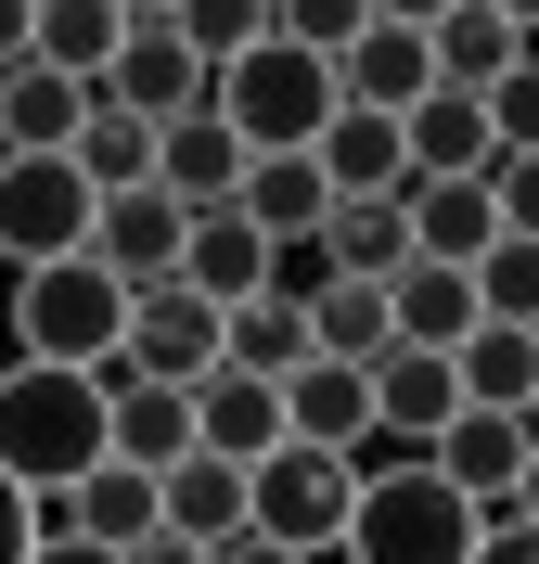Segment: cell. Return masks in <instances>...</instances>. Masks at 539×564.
Wrapping results in <instances>:
<instances>
[{
	"label": "cell",
	"mask_w": 539,
	"mask_h": 564,
	"mask_svg": "<svg viewBox=\"0 0 539 564\" xmlns=\"http://www.w3.org/2000/svg\"><path fill=\"white\" fill-rule=\"evenodd\" d=\"M90 462H116V411L90 372H39V359H13L0 372V475L26 500H65Z\"/></svg>",
	"instance_id": "6da1fadb"
},
{
	"label": "cell",
	"mask_w": 539,
	"mask_h": 564,
	"mask_svg": "<svg viewBox=\"0 0 539 564\" xmlns=\"http://www.w3.org/2000/svg\"><path fill=\"white\" fill-rule=\"evenodd\" d=\"M475 513L436 488L424 449H359V513H347V564H475Z\"/></svg>",
	"instance_id": "7a4b0ae2"
},
{
	"label": "cell",
	"mask_w": 539,
	"mask_h": 564,
	"mask_svg": "<svg viewBox=\"0 0 539 564\" xmlns=\"http://www.w3.org/2000/svg\"><path fill=\"white\" fill-rule=\"evenodd\" d=\"M206 116L257 154H309V141L334 129V65H309V52H283V39H257V52H231V65L206 77Z\"/></svg>",
	"instance_id": "3957f363"
},
{
	"label": "cell",
	"mask_w": 539,
	"mask_h": 564,
	"mask_svg": "<svg viewBox=\"0 0 539 564\" xmlns=\"http://www.w3.org/2000/svg\"><path fill=\"white\" fill-rule=\"evenodd\" d=\"M13 359H39V372H104L116 347H129V295H116L90 257H52V270H13Z\"/></svg>",
	"instance_id": "277c9868"
},
{
	"label": "cell",
	"mask_w": 539,
	"mask_h": 564,
	"mask_svg": "<svg viewBox=\"0 0 539 564\" xmlns=\"http://www.w3.org/2000/svg\"><path fill=\"white\" fill-rule=\"evenodd\" d=\"M347 513H359V462H334V449H270L245 475V539H270V552H347Z\"/></svg>",
	"instance_id": "5b68a950"
},
{
	"label": "cell",
	"mask_w": 539,
	"mask_h": 564,
	"mask_svg": "<svg viewBox=\"0 0 539 564\" xmlns=\"http://www.w3.org/2000/svg\"><path fill=\"white\" fill-rule=\"evenodd\" d=\"M90 218H104V193L77 180V154H0V257L13 270L90 257Z\"/></svg>",
	"instance_id": "8992f818"
},
{
	"label": "cell",
	"mask_w": 539,
	"mask_h": 564,
	"mask_svg": "<svg viewBox=\"0 0 539 564\" xmlns=\"http://www.w3.org/2000/svg\"><path fill=\"white\" fill-rule=\"evenodd\" d=\"M206 52L168 26V0H129V52H116V77L90 90V104H116V116H142V129H180V116H206Z\"/></svg>",
	"instance_id": "52a82bcc"
},
{
	"label": "cell",
	"mask_w": 539,
	"mask_h": 564,
	"mask_svg": "<svg viewBox=\"0 0 539 564\" xmlns=\"http://www.w3.org/2000/svg\"><path fill=\"white\" fill-rule=\"evenodd\" d=\"M424 90H436L424 13H359V39L334 52V104H359V116H411Z\"/></svg>",
	"instance_id": "ba28073f"
},
{
	"label": "cell",
	"mask_w": 539,
	"mask_h": 564,
	"mask_svg": "<svg viewBox=\"0 0 539 564\" xmlns=\"http://www.w3.org/2000/svg\"><path fill=\"white\" fill-rule=\"evenodd\" d=\"M116 359H129L142 386H180V398H193L218 372V308L180 295V282H154V295H129V347H116Z\"/></svg>",
	"instance_id": "9c48e42d"
},
{
	"label": "cell",
	"mask_w": 539,
	"mask_h": 564,
	"mask_svg": "<svg viewBox=\"0 0 539 564\" xmlns=\"http://www.w3.org/2000/svg\"><path fill=\"white\" fill-rule=\"evenodd\" d=\"M180 245H193V218H180L168 193H116V206L90 218V270H104L116 295H154V282H180Z\"/></svg>",
	"instance_id": "30bf717a"
},
{
	"label": "cell",
	"mask_w": 539,
	"mask_h": 564,
	"mask_svg": "<svg viewBox=\"0 0 539 564\" xmlns=\"http://www.w3.org/2000/svg\"><path fill=\"white\" fill-rule=\"evenodd\" d=\"M424 52H436V90H502L514 65H527V13H502V0H450V13H424Z\"/></svg>",
	"instance_id": "8fae6325"
},
{
	"label": "cell",
	"mask_w": 539,
	"mask_h": 564,
	"mask_svg": "<svg viewBox=\"0 0 539 564\" xmlns=\"http://www.w3.org/2000/svg\"><path fill=\"white\" fill-rule=\"evenodd\" d=\"M283 436L295 449H334V462H359L386 423H373V372H347V359H309L283 386Z\"/></svg>",
	"instance_id": "7c38bea8"
},
{
	"label": "cell",
	"mask_w": 539,
	"mask_h": 564,
	"mask_svg": "<svg viewBox=\"0 0 539 564\" xmlns=\"http://www.w3.org/2000/svg\"><path fill=\"white\" fill-rule=\"evenodd\" d=\"M193 449L257 475V462L283 449V386H257V372H231V359H218L206 386H193Z\"/></svg>",
	"instance_id": "4fadbf2b"
},
{
	"label": "cell",
	"mask_w": 539,
	"mask_h": 564,
	"mask_svg": "<svg viewBox=\"0 0 539 564\" xmlns=\"http://www.w3.org/2000/svg\"><path fill=\"white\" fill-rule=\"evenodd\" d=\"M309 167H322V193H334V206H398L411 154H398V116H359V104H334V129L309 141Z\"/></svg>",
	"instance_id": "5bb4252c"
},
{
	"label": "cell",
	"mask_w": 539,
	"mask_h": 564,
	"mask_svg": "<svg viewBox=\"0 0 539 564\" xmlns=\"http://www.w3.org/2000/svg\"><path fill=\"white\" fill-rule=\"evenodd\" d=\"M90 386H104V411H116V462H129V475H168V462H193V398H180V386H142L129 359H104Z\"/></svg>",
	"instance_id": "9a60e30c"
},
{
	"label": "cell",
	"mask_w": 539,
	"mask_h": 564,
	"mask_svg": "<svg viewBox=\"0 0 539 564\" xmlns=\"http://www.w3.org/2000/svg\"><path fill=\"white\" fill-rule=\"evenodd\" d=\"M398 218H411V257H424V270H475V257L502 245L488 180H398Z\"/></svg>",
	"instance_id": "2e32d148"
},
{
	"label": "cell",
	"mask_w": 539,
	"mask_h": 564,
	"mask_svg": "<svg viewBox=\"0 0 539 564\" xmlns=\"http://www.w3.org/2000/svg\"><path fill=\"white\" fill-rule=\"evenodd\" d=\"M154 193H168L180 218H218L231 193H245V141L218 129V116H180V129H154Z\"/></svg>",
	"instance_id": "e0dca14e"
},
{
	"label": "cell",
	"mask_w": 539,
	"mask_h": 564,
	"mask_svg": "<svg viewBox=\"0 0 539 564\" xmlns=\"http://www.w3.org/2000/svg\"><path fill=\"white\" fill-rule=\"evenodd\" d=\"M270 270H283V245H257L231 206H218V218H193V245H180V295H206L218 321H231V308H257V295H270Z\"/></svg>",
	"instance_id": "ac0fdd59"
},
{
	"label": "cell",
	"mask_w": 539,
	"mask_h": 564,
	"mask_svg": "<svg viewBox=\"0 0 539 564\" xmlns=\"http://www.w3.org/2000/svg\"><path fill=\"white\" fill-rule=\"evenodd\" d=\"M373 423H386V449H436V436L463 423V386H450V359L386 347V359H373Z\"/></svg>",
	"instance_id": "d6986e66"
},
{
	"label": "cell",
	"mask_w": 539,
	"mask_h": 564,
	"mask_svg": "<svg viewBox=\"0 0 539 564\" xmlns=\"http://www.w3.org/2000/svg\"><path fill=\"white\" fill-rule=\"evenodd\" d=\"M398 154H411V180H488V167H502L475 90H424V104L398 116Z\"/></svg>",
	"instance_id": "ffe728a7"
},
{
	"label": "cell",
	"mask_w": 539,
	"mask_h": 564,
	"mask_svg": "<svg viewBox=\"0 0 539 564\" xmlns=\"http://www.w3.org/2000/svg\"><path fill=\"white\" fill-rule=\"evenodd\" d=\"M154 527L168 539H193V552H231V539H245V462H168V475H154Z\"/></svg>",
	"instance_id": "44dd1931"
},
{
	"label": "cell",
	"mask_w": 539,
	"mask_h": 564,
	"mask_svg": "<svg viewBox=\"0 0 539 564\" xmlns=\"http://www.w3.org/2000/svg\"><path fill=\"white\" fill-rule=\"evenodd\" d=\"M231 218H245L257 245H322L334 193H322V167H309V154H257L245 193H231Z\"/></svg>",
	"instance_id": "7402d4cb"
},
{
	"label": "cell",
	"mask_w": 539,
	"mask_h": 564,
	"mask_svg": "<svg viewBox=\"0 0 539 564\" xmlns=\"http://www.w3.org/2000/svg\"><path fill=\"white\" fill-rule=\"evenodd\" d=\"M77 129H90V90L52 65H13L0 77V154H77Z\"/></svg>",
	"instance_id": "603a6c76"
},
{
	"label": "cell",
	"mask_w": 539,
	"mask_h": 564,
	"mask_svg": "<svg viewBox=\"0 0 539 564\" xmlns=\"http://www.w3.org/2000/svg\"><path fill=\"white\" fill-rule=\"evenodd\" d=\"M450 386H463V411H514V423H527V398H539V334L475 321L463 347H450Z\"/></svg>",
	"instance_id": "cb8c5ba5"
},
{
	"label": "cell",
	"mask_w": 539,
	"mask_h": 564,
	"mask_svg": "<svg viewBox=\"0 0 539 564\" xmlns=\"http://www.w3.org/2000/svg\"><path fill=\"white\" fill-rule=\"evenodd\" d=\"M116 52H129V0H39V65H52V77L104 90Z\"/></svg>",
	"instance_id": "d4e9b609"
},
{
	"label": "cell",
	"mask_w": 539,
	"mask_h": 564,
	"mask_svg": "<svg viewBox=\"0 0 539 564\" xmlns=\"http://www.w3.org/2000/svg\"><path fill=\"white\" fill-rule=\"evenodd\" d=\"M386 321H398V347L450 359V347L475 334V270H424V257H411V270L386 282Z\"/></svg>",
	"instance_id": "484cf974"
},
{
	"label": "cell",
	"mask_w": 539,
	"mask_h": 564,
	"mask_svg": "<svg viewBox=\"0 0 539 564\" xmlns=\"http://www.w3.org/2000/svg\"><path fill=\"white\" fill-rule=\"evenodd\" d=\"M309 257H322V282H373V295H386V282L411 270V218L398 206H334Z\"/></svg>",
	"instance_id": "4316f807"
},
{
	"label": "cell",
	"mask_w": 539,
	"mask_h": 564,
	"mask_svg": "<svg viewBox=\"0 0 539 564\" xmlns=\"http://www.w3.org/2000/svg\"><path fill=\"white\" fill-rule=\"evenodd\" d=\"M218 359H231V372H257V386H295V372H309V308H295V295L231 308V321H218Z\"/></svg>",
	"instance_id": "83f0119b"
},
{
	"label": "cell",
	"mask_w": 539,
	"mask_h": 564,
	"mask_svg": "<svg viewBox=\"0 0 539 564\" xmlns=\"http://www.w3.org/2000/svg\"><path fill=\"white\" fill-rule=\"evenodd\" d=\"M386 347H398V321H386V295H373V282H322V295H309V359L373 372Z\"/></svg>",
	"instance_id": "f1b7e54d"
},
{
	"label": "cell",
	"mask_w": 539,
	"mask_h": 564,
	"mask_svg": "<svg viewBox=\"0 0 539 564\" xmlns=\"http://www.w3.org/2000/svg\"><path fill=\"white\" fill-rule=\"evenodd\" d=\"M77 180H90V193H154V129L142 116H116V104H90V129H77Z\"/></svg>",
	"instance_id": "f546056e"
},
{
	"label": "cell",
	"mask_w": 539,
	"mask_h": 564,
	"mask_svg": "<svg viewBox=\"0 0 539 564\" xmlns=\"http://www.w3.org/2000/svg\"><path fill=\"white\" fill-rule=\"evenodd\" d=\"M475 321H514V334H539V245H488L475 257Z\"/></svg>",
	"instance_id": "4dcf8cb0"
},
{
	"label": "cell",
	"mask_w": 539,
	"mask_h": 564,
	"mask_svg": "<svg viewBox=\"0 0 539 564\" xmlns=\"http://www.w3.org/2000/svg\"><path fill=\"white\" fill-rule=\"evenodd\" d=\"M168 26L206 52V65H231V52H257L270 39V0H168Z\"/></svg>",
	"instance_id": "1f68e13d"
},
{
	"label": "cell",
	"mask_w": 539,
	"mask_h": 564,
	"mask_svg": "<svg viewBox=\"0 0 539 564\" xmlns=\"http://www.w3.org/2000/svg\"><path fill=\"white\" fill-rule=\"evenodd\" d=\"M488 218H502L514 245H539V154H502L488 167Z\"/></svg>",
	"instance_id": "d6a6232c"
},
{
	"label": "cell",
	"mask_w": 539,
	"mask_h": 564,
	"mask_svg": "<svg viewBox=\"0 0 539 564\" xmlns=\"http://www.w3.org/2000/svg\"><path fill=\"white\" fill-rule=\"evenodd\" d=\"M488 141H502V154H539V65H514L502 90H488Z\"/></svg>",
	"instance_id": "836d02e7"
},
{
	"label": "cell",
	"mask_w": 539,
	"mask_h": 564,
	"mask_svg": "<svg viewBox=\"0 0 539 564\" xmlns=\"http://www.w3.org/2000/svg\"><path fill=\"white\" fill-rule=\"evenodd\" d=\"M26 552H39V500L0 475V564H26Z\"/></svg>",
	"instance_id": "e575fe53"
},
{
	"label": "cell",
	"mask_w": 539,
	"mask_h": 564,
	"mask_svg": "<svg viewBox=\"0 0 539 564\" xmlns=\"http://www.w3.org/2000/svg\"><path fill=\"white\" fill-rule=\"evenodd\" d=\"M39 65V0H0V77Z\"/></svg>",
	"instance_id": "d590c367"
},
{
	"label": "cell",
	"mask_w": 539,
	"mask_h": 564,
	"mask_svg": "<svg viewBox=\"0 0 539 564\" xmlns=\"http://www.w3.org/2000/svg\"><path fill=\"white\" fill-rule=\"evenodd\" d=\"M475 564H539V527H527V513H502V527L475 539Z\"/></svg>",
	"instance_id": "8d00e7d4"
},
{
	"label": "cell",
	"mask_w": 539,
	"mask_h": 564,
	"mask_svg": "<svg viewBox=\"0 0 539 564\" xmlns=\"http://www.w3.org/2000/svg\"><path fill=\"white\" fill-rule=\"evenodd\" d=\"M129 564H218V552H193V539H168V527H154V539H142Z\"/></svg>",
	"instance_id": "74e56055"
},
{
	"label": "cell",
	"mask_w": 539,
	"mask_h": 564,
	"mask_svg": "<svg viewBox=\"0 0 539 564\" xmlns=\"http://www.w3.org/2000/svg\"><path fill=\"white\" fill-rule=\"evenodd\" d=\"M26 564H116V552H90V539H39Z\"/></svg>",
	"instance_id": "f35d334b"
},
{
	"label": "cell",
	"mask_w": 539,
	"mask_h": 564,
	"mask_svg": "<svg viewBox=\"0 0 539 564\" xmlns=\"http://www.w3.org/2000/svg\"><path fill=\"white\" fill-rule=\"evenodd\" d=\"M514 513H527V527H539V449H527V475H514Z\"/></svg>",
	"instance_id": "ab89813d"
},
{
	"label": "cell",
	"mask_w": 539,
	"mask_h": 564,
	"mask_svg": "<svg viewBox=\"0 0 539 564\" xmlns=\"http://www.w3.org/2000/svg\"><path fill=\"white\" fill-rule=\"evenodd\" d=\"M218 564H295V552H270V539H231V552H218Z\"/></svg>",
	"instance_id": "60d3db41"
},
{
	"label": "cell",
	"mask_w": 539,
	"mask_h": 564,
	"mask_svg": "<svg viewBox=\"0 0 539 564\" xmlns=\"http://www.w3.org/2000/svg\"><path fill=\"white\" fill-rule=\"evenodd\" d=\"M527 449H539V398H527Z\"/></svg>",
	"instance_id": "b9f144b4"
},
{
	"label": "cell",
	"mask_w": 539,
	"mask_h": 564,
	"mask_svg": "<svg viewBox=\"0 0 539 564\" xmlns=\"http://www.w3.org/2000/svg\"><path fill=\"white\" fill-rule=\"evenodd\" d=\"M527 65H539V13H527Z\"/></svg>",
	"instance_id": "7bdbcfd3"
},
{
	"label": "cell",
	"mask_w": 539,
	"mask_h": 564,
	"mask_svg": "<svg viewBox=\"0 0 539 564\" xmlns=\"http://www.w3.org/2000/svg\"><path fill=\"white\" fill-rule=\"evenodd\" d=\"M309 564H347V552H309Z\"/></svg>",
	"instance_id": "ee69618b"
}]
</instances>
